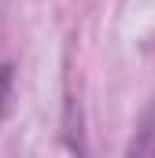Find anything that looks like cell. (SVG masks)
I'll use <instances>...</instances> for the list:
<instances>
[{
    "instance_id": "1",
    "label": "cell",
    "mask_w": 155,
    "mask_h": 158,
    "mask_svg": "<svg viewBox=\"0 0 155 158\" xmlns=\"http://www.w3.org/2000/svg\"><path fill=\"white\" fill-rule=\"evenodd\" d=\"M11 81H15L11 66L0 63V118H4V107H7V96H11Z\"/></svg>"
},
{
    "instance_id": "2",
    "label": "cell",
    "mask_w": 155,
    "mask_h": 158,
    "mask_svg": "<svg viewBox=\"0 0 155 158\" xmlns=\"http://www.w3.org/2000/svg\"><path fill=\"white\" fill-rule=\"evenodd\" d=\"M152 151H155V147H152Z\"/></svg>"
}]
</instances>
